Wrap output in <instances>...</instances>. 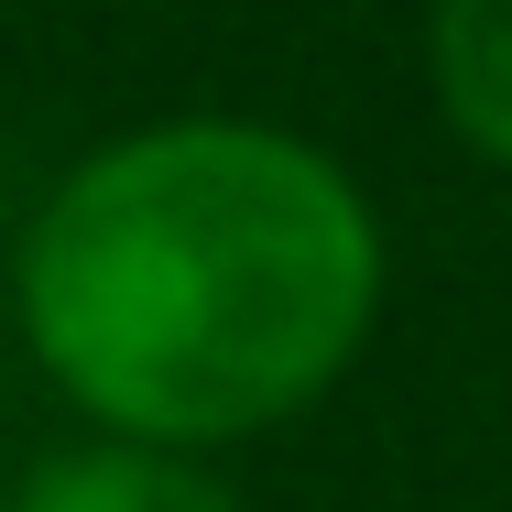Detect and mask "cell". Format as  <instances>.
<instances>
[{
  "label": "cell",
  "mask_w": 512,
  "mask_h": 512,
  "mask_svg": "<svg viewBox=\"0 0 512 512\" xmlns=\"http://www.w3.org/2000/svg\"><path fill=\"white\" fill-rule=\"evenodd\" d=\"M382 295L360 186L251 120H175L77 164L22 240L44 371L131 436H240L316 404Z\"/></svg>",
  "instance_id": "obj_1"
},
{
  "label": "cell",
  "mask_w": 512,
  "mask_h": 512,
  "mask_svg": "<svg viewBox=\"0 0 512 512\" xmlns=\"http://www.w3.org/2000/svg\"><path fill=\"white\" fill-rule=\"evenodd\" d=\"M436 99L480 153L512 164V0H436Z\"/></svg>",
  "instance_id": "obj_2"
},
{
  "label": "cell",
  "mask_w": 512,
  "mask_h": 512,
  "mask_svg": "<svg viewBox=\"0 0 512 512\" xmlns=\"http://www.w3.org/2000/svg\"><path fill=\"white\" fill-rule=\"evenodd\" d=\"M22 512H229L218 480L175 469V458H142V447H99V458H55Z\"/></svg>",
  "instance_id": "obj_3"
}]
</instances>
